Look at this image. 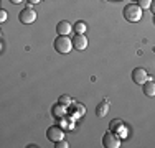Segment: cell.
I'll return each instance as SVG.
<instances>
[{"label": "cell", "instance_id": "6", "mask_svg": "<svg viewBox=\"0 0 155 148\" xmlns=\"http://www.w3.org/2000/svg\"><path fill=\"white\" fill-rule=\"evenodd\" d=\"M149 74L143 68H135L134 71H132V81H134L135 84H139V86H142V84H145L147 81H149Z\"/></svg>", "mask_w": 155, "mask_h": 148}, {"label": "cell", "instance_id": "12", "mask_svg": "<svg viewBox=\"0 0 155 148\" xmlns=\"http://www.w3.org/2000/svg\"><path fill=\"white\" fill-rule=\"evenodd\" d=\"M73 30H74L76 33H84L87 30V25L84 23V21H76L74 27H73Z\"/></svg>", "mask_w": 155, "mask_h": 148}, {"label": "cell", "instance_id": "21", "mask_svg": "<svg viewBox=\"0 0 155 148\" xmlns=\"http://www.w3.org/2000/svg\"><path fill=\"white\" fill-rule=\"evenodd\" d=\"M153 23H155V15H153Z\"/></svg>", "mask_w": 155, "mask_h": 148}, {"label": "cell", "instance_id": "16", "mask_svg": "<svg viewBox=\"0 0 155 148\" xmlns=\"http://www.w3.org/2000/svg\"><path fill=\"white\" fill-rule=\"evenodd\" d=\"M120 125H122V122H120V120H112L109 127H110V130H114L116 127H120Z\"/></svg>", "mask_w": 155, "mask_h": 148}, {"label": "cell", "instance_id": "19", "mask_svg": "<svg viewBox=\"0 0 155 148\" xmlns=\"http://www.w3.org/2000/svg\"><path fill=\"white\" fill-rule=\"evenodd\" d=\"M27 2H28V3H40L41 0H27Z\"/></svg>", "mask_w": 155, "mask_h": 148}, {"label": "cell", "instance_id": "8", "mask_svg": "<svg viewBox=\"0 0 155 148\" xmlns=\"http://www.w3.org/2000/svg\"><path fill=\"white\" fill-rule=\"evenodd\" d=\"M56 31H58V35H69V33L73 31V25L69 23V21L63 20L56 25Z\"/></svg>", "mask_w": 155, "mask_h": 148}, {"label": "cell", "instance_id": "18", "mask_svg": "<svg viewBox=\"0 0 155 148\" xmlns=\"http://www.w3.org/2000/svg\"><path fill=\"white\" fill-rule=\"evenodd\" d=\"M150 10H152V13L155 15V0H152V5H150Z\"/></svg>", "mask_w": 155, "mask_h": 148}, {"label": "cell", "instance_id": "14", "mask_svg": "<svg viewBox=\"0 0 155 148\" xmlns=\"http://www.w3.org/2000/svg\"><path fill=\"white\" fill-rule=\"evenodd\" d=\"M139 5L142 10H147L150 8V5H152V0H139Z\"/></svg>", "mask_w": 155, "mask_h": 148}, {"label": "cell", "instance_id": "13", "mask_svg": "<svg viewBox=\"0 0 155 148\" xmlns=\"http://www.w3.org/2000/svg\"><path fill=\"white\" fill-rule=\"evenodd\" d=\"M71 97H69V95H61L60 97V104H63V105L64 107H68V105H71Z\"/></svg>", "mask_w": 155, "mask_h": 148}, {"label": "cell", "instance_id": "15", "mask_svg": "<svg viewBox=\"0 0 155 148\" xmlns=\"http://www.w3.org/2000/svg\"><path fill=\"white\" fill-rule=\"evenodd\" d=\"M54 146H56V148H68L69 145H68V142L63 138V140H60V142H56V145H54Z\"/></svg>", "mask_w": 155, "mask_h": 148}, {"label": "cell", "instance_id": "17", "mask_svg": "<svg viewBox=\"0 0 155 148\" xmlns=\"http://www.w3.org/2000/svg\"><path fill=\"white\" fill-rule=\"evenodd\" d=\"M7 20V10H0V23H3V21Z\"/></svg>", "mask_w": 155, "mask_h": 148}, {"label": "cell", "instance_id": "4", "mask_svg": "<svg viewBox=\"0 0 155 148\" xmlns=\"http://www.w3.org/2000/svg\"><path fill=\"white\" fill-rule=\"evenodd\" d=\"M18 20L25 25H31V23H35V20H36V12L31 7H27V8H23L18 13Z\"/></svg>", "mask_w": 155, "mask_h": 148}, {"label": "cell", "instance_id": "9", "mask_svg": "<svg viewBox=\"0 0 155 148\" xmlns=\"http://www.w3.org/2000/svg\"><path fill=\"white\" fill-rule=\"evenodd\" d=\"M51 115L54 118H63L66 115V107L63 104H56V105L51 107Z\"/></svg>", "mask_w": 155, "mask_h": 148}, {"label": "cell", "instance_id": "11", "mask_svg": "<svg viewBox=\"0 0 155 148\" xmlns=\"http://www.w3.org/2000/svg\"><path fill=\"white\" fill-rule=\"evenodd\" d=\"M142 89H143V94L149 95V97H155V82L153 81H147L145 84H142Z\"/></svg>", "mask_w": 155, "mask_h": 148}, {"label": "cell", "instance_id": "20", "mask_svg": "<svg viewBox=\"0 0 155 148\" xmlns=\"http://www.w3.org/2000/svg\"><path fill=\"white\" fill-rule=\"evenodd\" d=\"M10 2H12V3H21L23 0H10Z\"/></svg>", "mask_w": 155, "mask_h": 148}, {"label": "cell", "instance_id": "2", "mask_svg": "<svg viewBox=\"0 0 155 148\" xmlns=\"http://www.w3.org/2000/svg\"><path fill=\"white\" fill-rule=\"evenodd\" d=\"M54 50L60 54H68L73 50V40L68 35H60L54 40Z\"/></svg>", "mask_w": 155, "mask_h": 148}, {"label": "cell", "instance_id": "5", "mask_svg": "<svg viewBox=\"0 0 155 148\" xmlns=\"http://www.w3.org/2000/svg\"><path fill=\"white\" fill-rule=\"evenodd\" d=\"M46 138L50 140V142H60V140L64 138V130H63L61 127H58V125H53V127H50L46 130Z\"/></svg>", "mask_w": 155, "mask_h": 148}, {"label": "cell", "instance_id": "10", "mask_svg": "<svg viewBox=\"0 0 155 148\" xmlns=\"http://www.w3.org/2000/svg\"><path fill=\"white\" fill-rule=\"evenodd\" d=\"M107 112H109V102L107 101L101 102L97 107H96V115H97L99 118L106 117V115H107Z\"/></svg>", "mask_w": 155, "mask_h": 148}, {"label": "cell", "instance_id": "1", "mask_svg": "<svg viewBox=\"0 0 155 148\" xmlns=\"http://www.w3.org/2000/svg\"><path fill=\"white\" fill-rule=\"evenodd\" d=\"M142 12L139 3H129V5L124 7V18L130 23H137V21L142 18Z\"/></svg>", "mask_w": 155, "mask_h": 148}, {"label": "cell", "instance_id": "7", "mask_svg": "<svg viewBox=\"0 0 155 148\" xmlns=\"http://www.w3.org/2000/svg\"><path fill=\"white\" fill-rule=\"evenodd\" d=\"M73 48L78 51H84L87 48V38L84 36V33H76L73 38Z\"/></svg>", "mask_w": 155, "mask_h": 148}, {"label": "cell", "instance_id": "3", "mask_svg": "<svg viewBox=\"0 0 155 148\" xmlns=\"http://www.w3.org/2000/svg\"><path fill=\"white\" fill-rule=\"evenodd\" d=\"M102 145L106 148H119L120 146V135L114 133L112 130L106 132L104 137H102Z\"/></svg>", "mask_w": 155, "mask_h": 148}]
</instances>
